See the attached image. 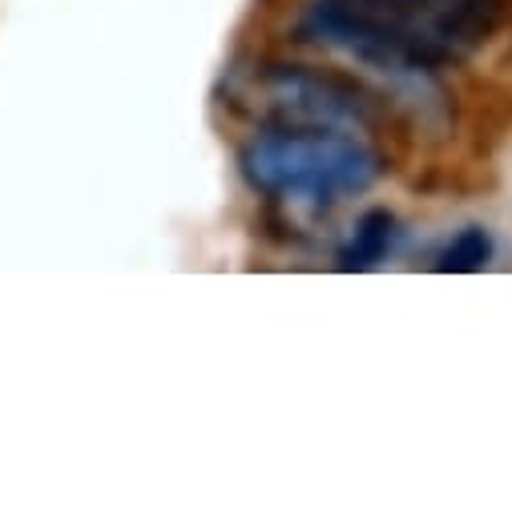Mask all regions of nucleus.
<instances>
[{"mask_svg": "<svg viewBox=\"0 0 512 512\" xmlns=\"http://www.w3.org/2000/svg\"><path fill=\"white\" fill-rule=\"evenodd\" d=\"M504 21V0H315L307 41L400 81H428L472 57Z\"/></svg>", "mask_w": 512, "mask_h": 512, "instance_id": "obj_1", "label": "nucleus"}, {"mask_svg": "<svg viewBox=\"0 0 512 512\" xmlns=\"http://www.w3.org/2000/svg\"><path fill=\"white\" fill-rule=\"evenodd\" d=\"M242 178L291 206H331L371 190L383 178V158L363 134L343 130H283L267 125L238 154Z\"/></svg>", "mask_w": 512, "mask_h": 512, "instance_id": "obj_2", "label": "nucleus"}, {"mask_svg": "<svg viewBox=\"0 0 512 512\" xmlns=\"http://www.w3.org/2000/svg\"><path fill=\"white\" fill-rule=\"evenodd\" d=\"M254 113L283 130H343L367 134L375 125V105L351 81L307 69V65H267L250 89Z\"/></svg>", "mask_w": 512, "mask_h": 512, "instance_id": "obj_3", "label": "nucleus"}, {"mask_svg": "<svg viewBox=\"0 0 512 512\" xmlns=\"http://www.w3.org/2000/svg\"><path fill=\"white\" fill-rule=\"evenodd\" d=\"M396 234H400V230H396V214H388V210H367V214L355 222L351 242L339 250V267H343V271H371V267H379V263L392 254Z\"/></svg>", "mask_w": 512, "mask_h": 512, "instance_id": "obj_4", "label": "nucleus"}, {"mask_svg": "<svg viewBox=\"0 0 512 512\" xmlns=\"http://www.w3.org/2000/svg\"><path fill=\"white\" fill-rule=\"evenodd\" d=\"M492 263V234L484 226H468L460 230L436 259V271H452V275H472L484 271Z\"/></svg>", "mask_w": 512, "mask_h": 512, "instance_id": "obj_5", "label": "nucleus"}]
</instances>
